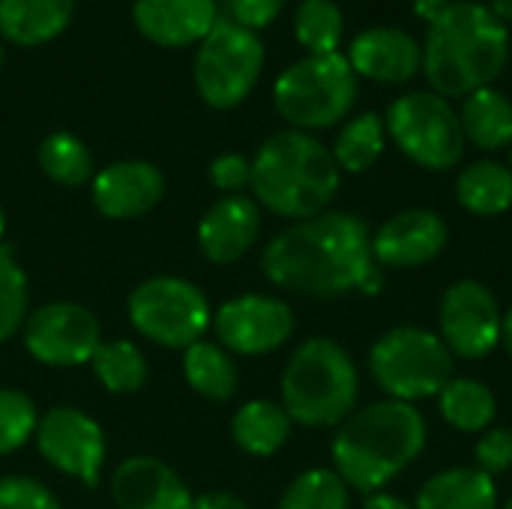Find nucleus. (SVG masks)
<instances>
[{"instance_id": "obj_1", "label": "nucleus", "mask_w": 512, "mask_h": 509, "mask_svg": "<svg viewBox=\"0 0 512 509\" xmlns=\"http://www.w3.org/2000/svg\"><path fill=\"white\" fill-rule=\"evenodd\" d=\"M267 279L285 291L333 300L360 291L375 267L372 237L351 213H318L282 231L261 258Z\"/></svg>"}, {"instance_id": "obj_2", "label": "nucleus", "mask_w": 512, "mask_h": 509, "mask_svg": "<svg viewBox=\"0 0 512 509\" xmlns=\"http://www.w3.org/2000/svg\"><path fill=\"white\" fill-rule=\"evenodd\" d=\"M510 30L477 0L447 3L432 21L423 45V72L438 96H471L489 87L507 66Z\"/></svg>"}, {"instance_id": "obj_3", "label": "nucleus", "mask_w": 512, "mask_h": 509, "mask_svg": "<svg viewBox=\"0 0 512 509\" xmlns=\"http://www.w3.org/2000/svg\"><path fill=\"white\" fill-rule=\"evenodd\" d=\"M426 447V420L411 402H375L345 420L333 441L336 474L357 492H378Z\"/></svg>"}, {"instance_id": "obj_4", "label": "nucleus", "mask_w": 512, "mask_h": 509, "mask_svg": "<svg viewBox=\"0 0 512 509\" xmlns=\"http://www.w3.org/2000/svg\"><path fill=\"white\" fill-rule=\"evenodd\" d=\"M333 150L300 129L267 138L252 162V189L258 201L285 219H312L324 213L339 189Z\"/></svg>"}, {"instance_id": "obj_5", "label": "nucleus", "mask_w": 512, "mask_h": 509, "mask_svg": "<svg viewBox=\"0 0 512 509\" xmlns=\"http://www.w3.org/2000/svg\"><path fill=\"white\" fill-rule=\"evenodd\" d=\"M360 393V378L348 351L333 339L303 342L282 375V408L303 426H336L348 420Z\"/></svg>"}, {"instance_id": "obj_6", "label": "nucleus", "mask_w": 512, "mask_h": 509, "mask_svg": "<svg viewBox=\"0 0 512 509\" xmlns=\"http://www.w3.org/2000/svg\"><path fill=\"white\" fill-rule=\"evenodd\" d=\"M357 99V72L351 69L348 57L333 54H309L288 66L276 87L273 102L276 111L303 129H327L339 123Z\"/></svg>"}, {"instance_id": "obj_7", "label": "nucleus", "mask_w": 512, "mask_h": 509, "mask_svg": "<svg viewBox=\"0 0 512 509\" xmlns=\"http://www.w3.org/2000/svg\"><path fill=\"white\" fill-rule=\"evenodd\" d=\"M369 369L390 399L417 402L438 396L453 381L456 363L441 336L420 327H396L375 342Z\"/></svg>"}, {"instance_id": "obj_8", "label": "nucleus", "mask_w": 512, "mask_h": 509, "mask_svg": "<svg viewBox=\"0 0 512 509\" xmlns=\"http://www.w3.org/2000/svg\"><path fill=\"white\" fill-rule=\"evenodd\" d=\"M387 135L396 147L429 171H447L459 165L465 153V132L459 111L435 90H417L399 96L387 111Z\"/></svg>"}, {"instance_id": "obj_9", "label": "nucleus", "mask_w": 512, "mask_h": 509, "mask_svg": "<svg viewBox=\"0 0 512 509\" xmlns=\"http://www.w3.org/2000/svg\"><path fill=\"white\" fill-rule=\"evenodd\" d=\"M264 45L237 21H216L195 57V87L210 108L240 105L258 84Z\"/></svg>"}, {"instance_id": "obj_10", "label": "nucleus", "mask_w": 512, "mask_h": 509, "mask_svg": "<svg viewBox=\"0 0 512 509\" xmlns=\"http://www.w3.org/2000/svg\"><path fill=\"white\" fill-rule=\"evenodd\" d=\"M129 318L141 336L165 348H189L210 327L207 297L186 279L156 276L129 294Z\"/></svg>"}, {"instance_id": "obj_11", "label": "nucleus", "mask_w": 512, "mask_h": 509, "mask_svg": "<svg viewBox=\"0 0 512 509\" xmlns=\"http://www.w3.org/2000/svg\"><path fill=\"white\" fill-rule=\"evenodd\" d=\"M501 312L483 282L462 279L441 300V339L450 354L483 360L501 342Z\"/></svg>"}, {"instance_id": "obj_12", "label": "nucleus", "mask_w": 512, "mask_h": 509, "mask_svg": "<svg viewBox=\"0 0 512 509\" xmlns=\"http://www.w3.org/2000/svg\"><path fill=\"white\" fill-rule=\"evenodd\" d=\"M27 351L48 366H81L90 363L99 339L96 315L78 303H51L36 309L24 324Z\"/></svg>"}, {"instance_id": "obj_13", "label": "nucleus", "mask_w": 512, "mask_h": 509, "mask_svg": "<svg viewBox=\"0 0 512 509\" xmlns=\"http://www.w3.org/2000/svg\"><path fill=\"white\" fill-rule=\"evenodd\" d=\"M36 444L57 471L96 486L105 462V438L96 420L75 408H54L36 423Z\"/></svg>"}, {"instance_id": "obj_14", "label": "nucleus", "mask_w": 512, "mask_h": 509, "mask_svg": "<svg viewBox=\"0 0 512 509\" xmlns=\"http://www.w3.org/2000/svg\"><path fill=\"white\" fill-rule=\"evenodd\" d=\"M216 333L234 354H270L282 348L294 333V315L288 303L264 294H243L228 300L216 315Z\"/></svg>"}, {"instance_id": "obj_15", "label": "nucleus", "mask_w": 512, "mask_h": 509, "mask_svg": "<svg viewBox=\"0 0 512 509\" xmlns=\"http://www.w3.org/2000/svg\"><path fill=\"white\" fill-rule=\"evenodd\" d=\"M447 246V225L432 210H405L387 219L372 237V258L381 267L411 270L435 261Z\"/></svg>"}, {"instance_id": "obj_16", "label": "nucleus", "mask_w": 512, "mask_h": 509, "mask_svg": "<svg viewBox=\"0 0 512 509\" xmlns=\"http://www.w3.org/2000/svg\"><path fill=\"white\" fill-rule=\"evenodd\" d=\"M165 177L150 162H114L93 180V204L108 219H135L162 201Z\"/></svg>"}, {"instance_id": "obj_17", "label": "nucleus", "mask_w": 512, "mask_h": 509, "mask_svg": "<svg viewBox=\"0 0 512 509\" xmlns=\"http://www.w3.org/2000/svg\"><path fill=\"white\" fill-rule=\"evenodd\" d=\"M348 63L363 78L384 81V84H405L423 69V48L405 30L372 27L351 42Z\"/></svg>"}, {"instance_id": "obj_18", "label": "nucleus", "mask_w": 512, "mask_h": 509, "mask_svg": "<svg viewBox=\"0 0 512 509\" xmlns=\"http://www.w3.org/2000/svg\"><path fill=\"white\" fill-rule=\"evenodd\" d=\"M111 495L120 509H195L186 483L153 456L126 459L114 471Z\"/></svg>"}, {"instance_id": "obj_19", "label": "nucleus", "mask_w": 512, "mask_h": 509, "mask_svg": "<svg viewBox=\"0 0 512 509\" xmlns=\"http://www.w3.org/2000/svg\"><path fill=\"white\" fill-rule=\"evenodd\" d=\"M135 27L162 48L201 42L216 18V0H135Z\"/></svg>"}, {"instance_id": "obj_20", "label": "nucleus", "mask_w": 512, "mask_h": 509, "mask_svg": "<svg viewBox=\"0 0 512 509\" xmlns=\"http://www.w3.org/2000/svg\"><path fill=\"white\" fill-rule=\"evenodd\" d=\"M261 234V213L252 198L228 195L216 201L198 225V246L207 261L231 264L252 249Z\"/></svg>"}, {"instance_id": "obj_21", "label": "nucleus", "mask_w": 512, "mask_h": 509, "mask_svg": "<svg viewBox=\"0 0 512 509\" xmlns=\"http://www.w3.org/2000/svg\"><path fill=\"white\" fill-rule=\"evenodd\" d=\"M75 0H0V33L15 45H42L60 36Z\"/></svg>"}, {"instance_id": "obj_22", "label": "nucleus", "mask_w": 512, "mask_h": 509, "mask_svg": "<svg viewBox=\"0 0 512 509\" xmlns=\"http://www.w3.org/2000/svg\"><path fill=\"white\" fill-rule=\"evenodd\" d=\"M498 489L480 468H450L426 480L414 509H495Z\"/></svg>"}, {"instance_id": "obj_23", "label": "nucleus", "mask_w": 512, "mask_h": 509, "mask_svg": "<svg viewBox=\"0 0 512 509\" xmlns=\"http://www.w3.org/2000/svg\"><path fill=\"white\" fill-rule=\"evenodd\" d=\"M459 120L465 141L480 150H501L512 144V102L495 87H483L465 96Z\"/></svg>"}, {"instance_id": "obj_24", "label": "nucleus", "mask_w": 512, "mask_h": 509, "mask_svg": "<svg viewBox=\"0 0 512 509\" xmlns=\"http://www.w3.org/2000/svg\"><path fill=\"white\" fill-rule=\"evenodd\" d=\"M456 198L468 213L501 216L512 207V171L492 159L474 162L459 174Z\"/></svg>"}, {"instance_id": "obj_25", "label": "nucleus", "mask_w": 512, "mask_h": 509, "mask_svg": "<svg viewBox=\"0 0 512 509\" xmlns=\"http://www.w3.org/2000/svg\"><path fill=\"white\" fill-rule=\"evenodd\" d=\"M234 441L252 456H273L291 435V417L273 402H246L231 420Z\"/></svg>"}, {"instance_id": "obj_26", "label": "nucleus", "mask_w": 512, "mask_h": 509, "mask_svg": "<svg viewBox=\"0 0 512 509\" xmlns=\"http://www.w3.org/2000/svg\"><path fill=\"white\" fill-rule=\"evenodd\" d=\"M438 405L444 420L459 432H486L498 414L492 390L474 378H453L438 393Z\"/></svg>"}, {"instance_id": "obj_27", "label": "nucleus", "mask_w": 512, "mask_h": 509, "mask_svg": "<svg viewBox=\"0 0 512 509\" xmlns=\"http://www.w3.org/2000/svg\"><path fill=\"white\" fill-rule=\"evenodd\" d=\"M183 375L195 393H201L204 399H213V402H225L237 390V366L231 363V357L222 348H216L210 342H195L186 348Z\"/></svg>"}, {"instance_id": "obj_28", "label": "nucleus", "mask_w": 512, "mask_h": 509, "mask_svg": "<svg viewBox=\"0 0 512 509\" xmlns=\"http://www.w3.org/2000/svg\"><path fill=\"white\" fill-rule=\"evenodd\" d=\"M384 144H387V126L378 114H357L354 120H348L336 138V147H333V159L339 165V171H348V174H363L369 171L381 153H384Z\"/></svg>"}, {"instance_id": "obj_29", "label": "nucleus", "mask_w": 512, "mask_h": 509, "mask_svg": "<svg viewBox=\"0 0 512 509\" xmlns=\"http://www.w3.org/2000/svg\"><path fill=\"white\" fill-rule=\"evenodd\" d=\"M294 33L309 54L339 51L345 18L336 0H303L294 15Z\"/></svg>"}, {"instance_id": "obj_30", "label": "nucleus", "mask_w": 512, "mask_h": 509, "mask_svg": "<svg viewBox=\"0 0 512 509\" xmlns=\"http://www.w3.org/2000/svg\"><path fill=\"white\" fill-rule=\"evenodd\" d=\"M39 165L42 171L63 186H81L93 177V156L84 147L81 138L69 132H54L39 147Z\"/></svg>"}, {"instance_id": "obj_31", "label": "nucleus", "mask_w": 512, "mask_h": 509, "mask_svg": "<svg viewBox=\"0 0 512 509\" xmlns=\"http://www.w3.org/2000/svg\"><path fill=\"white\" fill-rule=\"evenodd\" d=\"M90 363L96 369V378L111 393H135L147 378V363H144L141 351L132 342H123V339L102 342Z\"/></svg>"}, {"instance_id": "obj_32", "label": "nucleus", "mask_w": 512, "mask_h": 509, "mask_svg": "<svg viewBox=\"0 0 512 509\" xmlns=\"http://www.w3.org/2000/svg\"><path fill=\"white\" fill-rule=\"evenodd\" d=\"M279 509H348V486L336 471L315 468L288 486Z\"/></svg>"}, {"instance_id": "obj_33", "label": "nucleus", "mask_w": 512, "mask_h": 509, "mask_svg": "<svg viewBox=\"0 0 512 509\" xmlns=\"http://www.w3.org/2000/svg\"><path fill=\"white\" fill-rule=\"evenodd\" d=\"M27 315V279L9 246H0V342L12 339Z\"/></svg>"}, {"instance_id": "obj_34", "label": "nucleus", "mask_w": 512, "mask_h": 509, "mask_svg": "<svg viewBox=\"0 0 512 509\" xmlns=\"http://www.w3.org/2000/svg\"><path fill=\"white\" fill-rule=\"evenodd\" d=\"M36 408L33 402L9 387H0V456L15 453L36 435Z\"/></svg>"}, {"instance_id": "obj_35", "label": "nucleus", "mask_w": 512, "mask_h": 509, "mask_svg": "<svg viewBox=\"0 0 512 509\" xmlns=\"http://www.w3.org/2000/svg\"><path fill=\"white\" fill-rule=\"evenodd\" d=\"M0 509H60L57 498L30 477H3L0 480Z\"/></svg>"}, {"instance_id": "obj_36", "label": "nucleus", "mask_w": 512, "mask_h": 509, "mask_svg": "<svg viewBox=\"0 0 512 509\" xmlns=\"http://www.w3.org/2000/svg\"><path fill=\"white\" fill-rule=\"evenodd\" d=\"M477 465L483 474H504L512 468V432L510 429H486L477 444Z\"/></svg>"}, {"instance_id": "obj_37", "label": "nucleus", "mask_w": 512, "mask_h": 509, "mask_svg": "<svg viewBox=\"0 0 512 509\" xmlns=\"http://www.w3.org/2000/svg\"><path fill=\"white\" fill-rule=\"evenodd\" d=\"M210 180L222 192H240L252 183V162L240 153H225L210 165Z\"/></svg>"}, {"instance_id": "obj_38", "label": "nucleus", "mask_w": 512, "mask_h": 509, "mask_svg": "<svg viewBox=\"0 0 512 509\" xmlns=\"http://www.w3.org/2000/svg\"><path fill=\"white\" fill-rule=\"evenodd\" d=\"M282 6H285V0H231L234 21L246 30L267 27L270 21H276Z\"/></svg>"}, {"instance_id": "obj_39", "label": "nucleus", "mask_w": 512, "mask_h": 509, "mask_svg": "<svg viewBox=\"0 0 512 509\" xmlns=\"http://www.w3.org/2000/svg\"><path fill=\"white\" fill-rule=\"evenodd\" d=\"M195 509H249V504L228 492H207L195 501Z\"/></svg>"}, {"instance_id": "obj_40", "label": "nucleus", "mask_w": 512, "mask_h": 509, "mask_svg": "<svg viewBox=\"0 0 512 509\" xmlns=\"http://www.w3.org/2000/svg\"><path fill=\"white\" fill-rule=\"evenodd\" d=\"M363 509H414V507H408L402 498H393V495H372Z\"/></svg>"}, {"instance_id": "obj_41", "label": "nucleus", "mask_w": 512, "mask_h": 509, "mask_svg": "<svg viewBox=\"0 0 512 509\" xmlns=\"http://www.w3.org/2000/svg\"><path fill=\"white\" fill-rule=\"evenodd\" d=\"M447 3H450V0H417V12H420V15H426V18L432 21V18H435Z\"/></svg>"}, {"instance_id": "obj_42", "label": "nucleus", "mask_w": 512, "mask_h": 509, "mask_svg": "<svg viewBox=\"0 0 512 509\" xmlns=\"http://www.w3.org/2000/svg\"><path fill=\"white\" fill-rule=\"evenodd\" d=\"M501 342H504L507 354L512 357V309L504 315V321H501Z\"/></svg>"}, {"instance_id": "obj_43", "label": "nucleus", "mask_w": 512, "mask_h": 509, "mask_svg": "<svg viewBox=\"0 0 512 509\" xmlns=\"http://www.w3.org/2000/svg\"><path fill=\"white\" fill-rule=\"evenodd\" d=\"M501 21H512V0H492V6H489Z\"/></svg>"}, {"instance_id": "obj_44", "label": "nucleus", "mask_w": 512, "mask_h": 509, "mask_svg": "<svg viewBox=\"0 0 512 509\" xmlns=\"http://www.w3.org/2000/svg\"><path fill=\"white\" fill-rule=\"evenodd\" d=\"M3 228H6V222H3V207H0V237H3Z\"/></svg>"}, {"instance_id": "obj_45", "label": "nucleus", "mask_w": 512, "mask_h": 509, "mask_svg": "<svg viewBox=\"0 0 512 509\" xmlns=\"http://www.w3.org/2000/svg\"><path fill=\"white\" fill-rule=\"evenodd\" d=\"M0 66H3V45H0Z\"/></svg>"}, {"instance_id": "obj_46", "label": "nucleus", "mask_w": 512, "mask_h": 509, "mask_svg": "<svg viewBox=\"0 0 512 509\" xmlns=\"http://www.w3.org/2000/svg\"><path fill=\"white\" fill-rule=\"evenodd\" d=\"M504 509H512V498H510V504H507V507H504Z\"/></svg>"}, {"instance_id": "obj_47", "label": "nucleus", "mask_w": 512, "mask_h": 509, "mask_svg": "<svg viewBox=\"0 0 512 509\" xmlns=\"http://www.w3.org/2000/svg\"><path fill=\"white\" fill-rule=\"evenodd\" d=\"M510 171H512V150H510Z\"/></svg>"}]
</instances>
